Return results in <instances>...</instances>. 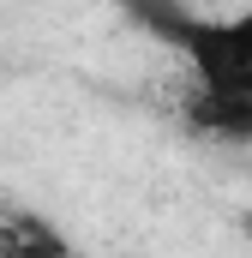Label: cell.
I'll list each match as a JSON object with an SVG mask.
<instances>
[{
  "label": "cell",
  "mask_w": 252,
  "mask_h": 258,
  "mask_svg": "<svg viewBox=\"0 0 252 258\" xmlns=\"http://www.w3.org/2000/svg\"><path fill=\"white\" fill-rule=\"evenodd\" d=\"M12 240H18V258H72V246L42 216H12Z\"/></svg>",
  "instance_id": "7a4b0ae2"
},
{
  "label": "cell",
  "mask_w": 252,
  "mask_h": 258,
  "mask_svg": "<svg viewBox=\"0 0 252 258\" xmlns=\"http://www.w3.org/2000/svg\"><path fill=\"white\" fill-rule=\"evenodd\" d=\"M138 24L174 42L198 72L192 114L210 132H252V12L246 18H186L174 0H126Z\"/></svg>",
  "instance_id": "6da1fadb"
},
{
  "label": "cell",
  "mask_w": 252,
  "mask_h": 258,
  "mask_svg": "<svg viewBox=\"0 0 252 258\" xmlns=\"http://www.w3.org/2000/svg\"><path fill=\"white\" fill-rule=\"evenodd\" d=\"M0 258H18V240H12V222H0Z\"/></svg>",
  "instance_id": "3957f363"
}]
</instances>
